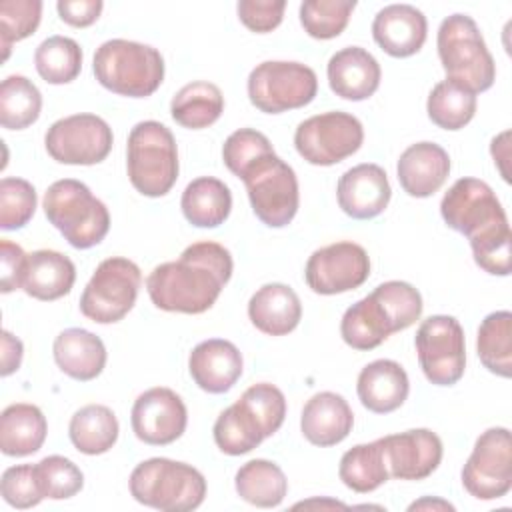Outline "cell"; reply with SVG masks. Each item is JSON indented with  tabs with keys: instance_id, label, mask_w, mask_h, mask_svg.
Here are the masks:
<instances>
[{
	"instance_id": "6da1fadb",
	"label": "cell",
	"mask_w": 512,
	"mask_h": 512,
	"mask_svg": "<svg viewBox=\"0 0 512 512\" xmlns=\"http://www.w3.org/2000/svg\"><path fill=\"white\" fill-rule=\"evenodd\" d=\"M440 214L448 228L468 238L474 262L484 272L510 274V224L500 200L484 180L468 176L456 180L440 202Z\"/></svg>"
},
{
	"instance_id": "7a4b0ae2",
	"label": "cell",
	"mask_w": 512,
	"mask_h": 512,
	"mask_svg": "<svg viewBox=\"0 0 512 512\" xmlns=\"http://www.w3.org/2000/svg\"><path fill=\"white\" fill-rule=\"evenodd\" d=\"M232 268V256L222 244L194 242L184 248L178 260L156 266L146 280V290L160 310L202 314L218 300Z\"/></svg>"
},
{
	"instance_id": "3957f363",
	"label": "cell",
	"mask_w": 512,
	"mask_h": 512,
	"mask_svg": "<svg viewBox=\"0 0 512 512\" xmlns=\"http://www.w3.org/2000/svg\"><path fill=\"white\" fill-rule=\"evenodd\" d=\"M92 70L106 90L128 98H146L164 80V58L148 44L112 38L96 48Z\"/></svg>"
},
{
	"instance_id": "277c9868",
	"label": "cell",
	"mask_w": 512,
	"mask_h": 512,
	"mask_svg": "<svg viewBox=\"0 0 512 512\" xmlns=\"http://www.w3.org/2000/svg\"><path fill=\"white\" fill-rule=\"evenodd\" d=\"M128 488L138 504L162 512H188L204 502L206 478L192 464L148 458L132 470Z\"/></svg>"
},
{
	"instance_id": "5b68a950",
	"label": "cell",
	"mask_w": 512,
	"mask_h": 512,
	"mask_svg": "<svg viewBox=\"0 0 512 512\" xmlns=\"http://www.w3.org/2000/svg\"><path fill=\"white\" fill-rule=\"evenodd\" d=\"M42 206L48 222L78 250L100 244L110 230L106 204L80 180L64 178L50 184Z\"/></svg>"
},
{
	"instance_id": "8992f818",
	"label": "cell",
	"mask_w": 512,
	"mask_h": 512,
	"mask_svg": "<svg viewBox=\"0 0 512 512\" xmlns=\"http://www.w3.org/2000/svg\"><path fill=\"white\" fill-rule=\"evenodd\" d=\"M438 58L452 80L470 92H486L496 78V64L486 48L478 24L466 14H452L442 20L436 36Z\"/></svg>"
},
{
	"instance_id": "52a82bcc",
	"label": "cell",
	"mask_w": 512,
	"mask_h": 512,
	"mask_svg": "<svg viewBox=\"0 0 512 512\" xmlns=\"http://www.w3.org/2000/svg\"><path fill=\"white\" fill-rule=\"evenodd\" d=\"M126 168L130 184L142 196H166L178 180V148L172 132L156 120L138 122L128 134Z\"/></svg>"
},
{
	"instance_id": "ba28073f",
	"label": "cell",
	"mask_w": 512,
	"mask_h": 512,
	"mask_svg": "<svg viewBox=\"0 0 512 512\" xmlns=\"http://www.w3.org/2000/svg\"><path fill=\"white\" fill-rule=\"evenodd\" d=\"M238 178L244 182L250 206L262 224L282 228L292 222L300 204L298 178L276 152L258 158Z\"/></svg>"
},
{
	"instance_id": "9c48e42d",
	"label": "cell",
	"mask_w": 512,
	"mask_h": 512,
	"mask_svg": "<svg viewBox=\"0 0 512 512\" xmlns=\"http://www.w3.org/2000/svg\"><path fill=\"white\" fill-rule=\"evenodd\" d=\"M142 284L138 264L124 256L102 260L80 296V312L98 324L122 320L136 304Z\"/></svg>"
},
{
	"instance_id": "30bf717a",
	"label": "cell",
	"mask_w": 512,
	"mask_h": 512,
	"mask_svg": "<svg viewBox=\"0 0 512 512\" xmlns=\"http://www.w3.org/2000/svg\"><path fill=\"white\" fill-rule=\"evenodd\" d=\"M316 92V72L302 62L266 60L248 76V98L266 114L302 108L316 98Z\"/></svg>"
},
{
	"instance_id": "8fae6325",
	"label": "cell",
	"mask_w": 512,
	"mask_h": 512,
	"mask_svg": "<svg viewBox=\"0 0 512 512\" xmlns=\"http://www.w3.org/2000/svg\"><path fill=\"white\" fill-rule=\"evenodd\" d=\"M364 142L362 122L340 110L306 118L294 132L296 152L314 166H332L356 154Z\"/></svg>"
},
{
	"instance_id": "7c38bea8",
	"label": "cell",
	"mask_w": 512,
	"mask_h": 512,
	"mask_svg": "<svg viewBox=\"0 0 512 512\" xmlns=\"http://www.w3.org/2000/svg\"><path fill=\"white\" fill-rule=\"evenodd\" d=\"M416 354L428 382L436 386H452L464 376L466 342L464 330L454 316L436 314L416 330Z\"/></svg>"
},
{
	"instance_id": "4fadbf2b",
	"label": "cell",
	"mask_w": 512,
	"mask_h": 512,
	"mask_svg": "<svg viewBox=\"0 0 512 512\" xmlns=\"http://www.w3.org/2000/svg\"><path fill=\"white\" fill-rule=\"evenodd\" d=\"M464 490L478 500H498L512 488V440L504 426L488 428L476 438L462 468Z\"/></svg>"
},
{
	"instance_id": "5bb4252c",
	"label": "cell",
	"mask_w": 512,
	"mask_h": 512,
	"mask_svg": "<svg viewBox=\"0 0 512 512\" xmlns=\"http://www.w3.org/2000/svg\"><path fill=\"white\" fill-rule=\"evenodd\" d=\"M114 144L112 128L96 114H72L56 120L44 136L52 160L72 166H92L108 158Z\"/></svg>"
},
{
	"instance_id": "9a60e30c",
	"label": "cell",
	"mask_w": 512,
	"mask_h": 512,
	"mask_svg": "<svg viewBox=\"0 0 512 512\" xmlns=\"http://www.w3.org/2000/svg\"><path fill=\"white\" fill-rule=\"evenodd\" d=\"M368 276V252L360 244L348 240L314 250L304 268L308 288L322 296L356 290L368 280Z\"/></svg>"
},
{
	"instance_id": "2e32d148",
	"label": "cell",
	"mask_w": 512,
	"mask_h": 512,
	"mask_svg": "<svg viewBox=\"0 0 512 512\" xmlns=\"http://www.w3.org/2000/svg\"><path fill=\"white\" fill-rule=\"evenodd\" d=\"M130 422L138 440L150 446H166L184 434L188 412L184 400L174 390L156 386L136 398Z\"/></svg>"
},
{
	"instance_id": "e0dca14e",
	"label": "cell",
	"mask_w": 512,
	"mask_h": 512,
	"mask_svg": "<svg viewBox=\"0 0 512 512\" xmlns=\"http://www.w3.org/2000/svg\"><path fill=\"white\" fill-rule=\"evenodd\" d=\"M388 474L396 480H424L442 460V440L428 428H412L380 438Z\"/></svg>"
},
{
	"instance_id": "ac0fdd59",
	"label": "cell",
	"mask_w": 512,
	"mask_h": 512,
	"mask_svg": "<svg viewBox=\"0 0 512 512\" xmlns=\"http://www.w3.org/2000/svg\"><path fill=\"white\" fill-rule=\"evenodd\" d=\"M392 188L382 166L364 162L346 170L336 186L342 212L356 220H370L382 214L390 202Z\"/></svg>"
},
{
	"instance_id": "d6986e66",
	"label": "cell",
	"mask_w": 512,
	"mask_h": 512,
	"mask_svg": "<svg viewBox=\"0 0 512 512\" xmlns=\"http://www.w3.org/2000/svg\"><path fill=\"white\" fill-rule=\"evenodd\" d=\"M426 34V16L412 4L384 6L372 22L374 42L394 58H408L416 54L424 46Z\"/></svg>"
},
{
	"instance_id": "ffe728a7",
	"label": "cell",
	"mask_w": 512,
	"mask_h": 512,
	"mask_svg": "<svg viewBox=\"0 0 512 512\" xmlns=\"http://www.w3.org/2000/svg\"><path fill=\"white\" fill-rule=\"evenodd\" d=\"M240 350L222 338H210L194 346L188 358V370L196 386L208 394L228 392L242 376Z\"/></svg>"
},
{
	"instance_id": "44dd1931",
	"label": "cell",
	"mask_w": 512,
	"mask_h": 512,
	"mask_svg": "<svg viewBox=\"0 0 512 512\" xmlns=\"http://www.w3.org/2000/svg\"><path fill=\"white\" fill-rule=\"evenodd\" d=\"M326 74L330 90L352 102L370 98L378 90L382 78L378 60L360 46H346L332 54Z\"/></svg>"
},
{
	"instance_id": "7402d4cb",
	"label": "cell",
	"mask_w": 512,
	"mask_h": 512,
	"mask_svg": "<svg viewBox=\"0 0 512 512\" xmlns=\"http://www.w3.org/2000/svg\"><path fill=\"white\" fill-rule=\"evenodd\" d=\"M402 190L412 198H428L442 188L450 174L448 152L434 142L408 146L396 166Z\"/></svg>"
},
{
	"instance_id": "603a6c76",
	"label": "cell",
	"mask_w": 512,
	"mask_h": 512,
	"mask_svg": "<svg viewBox=\"0 0 512 512\" xmlns=\"http://www.w3.org/2000/svg\"><path fill=\"white\" fill-rule=\"evenodd\" d=\"M354 426L348 402L336 392H318L302 408L300 430L304 438L320 448L340 444Z\"/></svg>"
},
{
	"instance_id": "cb8c5ba5",
	"label": "cell",
	"mask_w": 512,
	"mask_h": 512,
	"mask_svg": "<svg viewBox=\"0 0 512 512\" xmlns=\"http://www.w3.org/2000/svg\"><path fill=\"white\" fill-rule=\"evenodd\" d=\"M356 392L364 408L374 414L398 410L410 392L406 370L394 360H374L366 364L356 382Z\"/></svg>"
},
{
	"instance_id": "d4e9b609",
	"label": "cell",
	"mask_w": 512,
	"mask_h": 512,
	"mask_svg": "<svg viewBox=\"0 0 512 512\" xmlns=\"http://www.w3.org/2000/svg\"><path fill=\"white\" fill-rule=\"evenodd\" d=\"M248 318L260 332L284 336L300 324L302 304L288 284H264L248 302Z\"/></svg>"
},
{
	"instance_id": "484cf974",
	"label": "cell",
	"mask_w": 512,
	"mask_h": 512,
	"mask_svg": "<svg viewBox=\"0 0 512 512\" xmlns=\"http://www.w3.org/2000/svg\"><path fill=\"white\" fill-rule=\"evenodd\" d=\"M52 354L56 366L80 382L94 380L106 366L104 342L84 328L62 330L52 344Z\"/></svg>"
},
{
	"instance_id": "4316f807",
	"label": "cell",
	"mask_w": 512,
	"mask_h": 512,
	"mask_svg": "<svg viewBox=\"0 0 512 512\" xmlns=\"http://www.w3.org/2000/svg\"><path fill=\"white\" fill-rule=\"evenodd\" d=\"M76 280L74 262L56 250H36L28 254L22 290L36 300H58L66 296Z\"/></svg>"
},
{
	"instance_id": "83f0119b",
	"label": "cell",
	"mask_w": 512,
	"mask_h": 512,
	"mask_svg": "<svg viewBox=\"0 0 512 512\" xmlns=\"http://www.w3.org/2000/svg\"><path fill=\"white\" fill-rule=\"evenodd\" d=\"M48 434V422L34 404L18 402L2 410L0 450L6 456H28L42 448Z\"/></svg>"
},
{
	"instance_id": "f1b7e54d",
	"label": "cell",
	"mask_w": 512,
	"mask_h": 512,
	"mask_svg": "<svg viewBox=\"0 0 512 512\" xmlns=\"http://www.w3.org/2000/svg\"><path fill=\"white\" fill-rule=\"evenodd\" d=\"M394 332L388 312L372 292L352 304L340 322V336L354 350H374Z\"/></svg>"
},
{
	"instance_id": "f546056e",
	"label": "cell",
	"mask_w": 512,
	"mask_h": 512,
	"mask_svg": "<svg viewBox=\"0 0 512 512\" xmlns=\"http://www.w3.org/2000/svg\"><path fill=\"white\" fill-rule=\"evenodd\" d=\"M180 208L192 226L216 228L230 216L232 194L222 180L214 176H200L184 188Z\"/></svg>"
},
{
	"instance_id": "4dcf8cb0",
	"label": "cell",
	"mask_w": 512,
	"mask_h": 512,
	"mask_svg": "<svg viewBox=\"0 0 512 512\" xmlns=\"http://www.w3.org/2000/svg\"><path fill=\"white\" fill-rule=\"evenodd\" d=\"M224 112L222 90L206 80L182 86L170 100V114L176 124L190 130L212 126Z\"/></svg>"
},
{
	"instance_id": "1f68e13d",
	"label": "cell",
	"mask_w": 512,
	"mask_h": 512,
	"mask_svg": "<svg viewBox=\"0 0 512 512\" xmlns=\"http://www.w3.org/2000/svg\"><path fill=\"white\" fill-rule=\"evenodd\" d=\"M118 418L104 404H88L74 412L68 424V436L74 448L88 456L108 452L118 440Z\"/></svg>"
},
{
	"instance_id": "d6a6232c",
	"label": "cell",
	"mask_w": 512,
	"mask_h": 512,
	"mask_svg": "<svg viewBox=\"0 0 512 512\" xmlns=\"http://www.w3.org/2000/svg\"><path fill=\"white\" fill-rule=\"evenodd\" d=\"M234 486L238 496L258 508H276L288 492V480L282 468L270 460L256 458L242 464L236 472Z\"/></svg>"
},
{
	"instance_id": "836d02e7",
	"label": "cell",
	"mask_w": 512,
	"mask_h": 512,
	"mask_svg": "<svg viewBox=\"0 0 512 512\" xmlns=\"http://www.w3.org/2000/svg\"><path fill=\"white\" fill-rule=\"evenodd\" d=\"M338 476L342 484L358 494L380 488L388 478V466L380 438L370 444H356L342 454Z\"/></svg>"
},
{
	"instance_id": "e575fe53",
	"label": "cell",
	"mask_w": 512,
	"mask_h": 512,
	"mask_svg": "<svg viewBox=\"0 0 512 512\" xmlns=\"http://www.w3.org/2000/svg\"><path fill=\"white\" fill-rule=\"evenodd\" d=\"M478 358L496 376H512V314L508 310L490 312L478 328Z\"/></svg>"
},
{
	"instance_id": "d590c367",
	"label": "cell",
	"mask_w": 512,
	"mask_h": 512,
	"mask_svg": "<svg viewBox=\"0 0 512 512\" xmlns=\"http://www.w3.org/2000/svg\"><path fill=\"white\" fill-rule=\"evenodd\" d=\"M42 110V94L32 80L12 74L0 84V124L8 130L32 126Z\"/></svg>"
},
{
	"instance_id": "8d00e7d4",
	"label": "cell",
	"mask_w": 512,
	"mask_h": 512,
	"mask_svg": "<svg viewBox=\"0 0 512 512\" xmlns=\"http://www.w3.org/2000/svg\"><path fill=\"white\" fill-rule=\"evenodd\" d=\"M426 112L438 128L460 130L476 114V94L452 80H442L430 90Z\"/></svg>"
},
{
	"instance_id": "74e56055",
	"label": "cell",
	"mask_w": 512,
	"mask_h": 512,
	"mask_svg": "<svg viewBox=\"0 0 512 512\" xmlns=\"http://www.w3.org/2000/svg\"><path fill=\"white\" fill-rule=\"evenodd\" d=\"M216 446L228 456L252 452L264 440V432L256 418L236 400L220 412L212 428Z\"/></svg>"
},
{
	"instance_id": "f35d334b",
	"label": "cell",
	"mask_w": 512,
	"mask_h": 512,
	"mask_svg": "<svg viewBox=\"0 0 512 512\" xmlns=\"http://www.w3.org/2000/svg\"><path fill=\"white\" fill-rule=\"evenodd\" d=\"M34 64L44 82L68 84L82 70V48L68 36H50L38 44Z\"/></svg>"
},
{
	"instance_id": "ab89813d",
	"label": "cell",
	"mask_w": 512,
	"mask_h": 512,
	"mask_svg": "<svg viewBox=\"0 0 512 512\" xmlns=\"http://www.w3.org/2000/svg\"><path fill=\"white\" fill-rule=\"evenodd\" d=\"M356 2L352 0H304L300 4V24L316 40H330L344 32Z\"/></svg>"
},
{
	"instance_id": "60d3db41",
	"label": "cell",
	"mask_w": 512,
	"mask_h": 512,
	"mask_svg": "<svg viewBox=\"0 0 512 512\" xmlns=\"http://www.w3.org/2000/svg\"><path fill=\"white\" fill-rule=\"evenodd\" d=\"M36 466L40 492L44 498L66 500L76 496L84 486L82 470L68 458L52 454L42 458Z\"/></svg>"
},
{
	"instance_id": "b9f144b4",
	"label": "cell",
	"mask_w": 512,
	"mask_h": 512,
	"mask_svg": "<svg viewBox=\"0 0 512 512\" xmlns=\"http://www.w3.org/2000/svg\"><path fill=\"white\" fill-rule=\"evenodd\" d=\"M42 18L40 0H4L0 2V46L2 60L8 58L10 46L36 32Z\"/></svg>"
},
{
	"instance_id": "7bdbcfd3",
	"label": "cell",
	"mask_w": 512,
	"mask_h": 512,
	"mask_svg": "<svg viewBox=\"0 0 512 512\" xmlns=\"http://www.w3.org/2000/svg\"><path fill=\"white\" fill-rule=\"evenodd\" d=\"M36 190L24 178L6 176L0 182V228L20 230L36 212Z\"/></svg>"
},
{
	"instance_id": "ee69618b",
	"label": "cell",
	"mask_w": 512,
	"mask_h": 512,
	"mask_svg": "<svg viewBox=\"0 0 512 512\" xmlns=\"http://www.w3.org/2000/svg\"><path fill=\"white\" fill-rule=\"evenodd\" d=\"M238 402L256 418L264 438L280 430L286 416V398L282 390L270 382H258L244 390Z\"/></svg>"
},
{
	"instance_id": "f6af8a7d",
	"label": "cell",
	"mask_w": 512,
	"mask_h": 512,
	"mask_svg": "<svg viewBox=\"0 0 512 512\" xmlns=\"http://www.w3.org/2000/svg\"><path fill=\"white\" fill-rule=\"evenodd\" d=\"M372 294L382 302L384 310L388 312L394 330H406L422 316V296L420 292L402 280H390L384 284H378Z\"/></svg>"
},
{
	"instance_id": "bcb514c9",
	"label": "cell",
	"mask_w": 512,
	"mask_h": 512,
	"mask_svg": "<svg viewBox=\"0 0 512 512\" xmlns=\"http://www.w3.org/2000/svg\"><path fill=\"white\" fill-rule=\"evenodd\" d=\"M268 152H274V148L262 132L252 128H240L226 138L222 146V160L234 176H240L250 164H254Z\"/></svg>"
},
{
	"instance_id": "7dc6e473",
	"label": "cell",
	"mask_w": 512,
	"mask_h": 512,
	"mask_svg": "<svg viewBox=\"0 0 512 512\" xmlns=\"http://www.w3.org/2000/svg\"><path fill=\"white\" fill-rule=\"evenodd\" d=\"M0 492L4 502L18 510L38 506L44 500L34 464H18L6 468L0 480Z\"/></svg>"
},
{
	"instance_id": "c3c4849f",
	"label": "cell",
	"mask_w": 512,
	"mask_h": 512,
	"mask_svg": "<svg viewBox=\"0 0 512 512\" xmlns=\"http://www.w3.org/2000/svg\"><path fill=\"white\" fill-rule=\"evenodd\" d=\"M240 22L258 34L272 32L280 26L286 10L284 0H240L238 6Z\"/></svg>"
},
{
	"instance_id": "681fc988",
	"label": "cell",
	"mask_w": 512,
	"mask_h": 512,
	"mask_svg": "<svg viewBox=\"0 0 512 512\" xmlns=\"http://www.w3.org/2000/svg\"><path fill=\"white\" fill-rule=\"evenodd\" d=\"M0 260H2V280H0V290L4 294L22 288L24 272H26V262L28 254L8 238H2L0 242Z\"/></svg>"
},
{
	"instance_id": "f907efd6",
	"label": "cell",
	"mask_w": 512,
	"mask_h": 512,
	"mask_svg": "<svg viewBox=\"0 0 512 512\" xmlns=\"http://www.w3.org/2000/svg\"><path fill=\"white\" fill-rule=\"evenodd\" d=\"M104 4L102 0H60L56 4L62 22L74 28H86L100 18Z\"/></svg>"
},
{
	"instance_id": "816d5d0a",
	"label": "cell",
	"mask_w": 512,
	"mask_h": 512,
	"mask_svg": "<svg viewBox=\"0 0 512 512\" xmlns=\"http://www.w3.org/2000/svg\"><path fill=\"white\" fill-rule=\"evenodd\" d=\"M22 352H24L22 342L16 336H12L8 330H4L2 332V368H0L2 376H10L20 368Z\"/></svg>"
},
{
	"instance_id": "f5cc1de1",
	"label": "cell",
	"mask_w": 512,
	"mask_h": 512,
	"mask_svg": "<svg viewBox=\"0 0 512 512\" xmlns=\"http://www.w3.org/2000/svg\"><path fill=\"white\" fill-rule=\"evenodd\" d=\"M422 508H438V510H454V506L446 500H440V498H422L418 502H412L408 506V510H422Z\"/></svg>"
}]
</instances>
